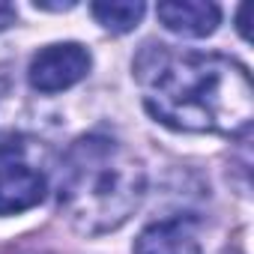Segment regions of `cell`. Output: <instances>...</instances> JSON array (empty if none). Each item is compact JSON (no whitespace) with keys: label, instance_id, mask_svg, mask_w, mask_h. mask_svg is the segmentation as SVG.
<instances>
[{"label":"cell","instance_id":"6da1fadb","mask_svg":"<svg viewBox=\"0 0 254 254\" xmlns=\"http://www.w3.org/2000/svg\"><path fill=\"white\" fill-rule=\"evenodd\" d=\"M150 117L177 132L245 135L254 117V90L245 66L221 54L147 45L135 60Z\"/></svg>","mask_w":254,"mask_h":254},{"label":"cell","instance_id":"5b68a950","mask_svg":"<svg viewBox=\"0 0 254 254\" xmlns=\"http://www.w3.org/2000/svg\"><path fill=\"white\" fill-rule=\"evenodd\" d=\"M132 254H200L197 224L191 218H162L141 230Z\"/></svg>","mask_w":254,"mask_h":254},{"label":"cell","instance_id":"30bf717a","mask_svg":"<svg viewBox=\"0 0 254 254\" xmlns=\"http://www.w3.org/2000/svg\"><path fill=\"white\" fill-rule=\"evenodd\" d=\"M230 254H242V251H230Z\"/></svg>","mask_w":254,"mask_h":254},{"label":"cell","instance_id":"8992f818","mask_svg":"<svg viewBox=\"0 0 254 254\" xmlns=\"http://www.w3.org/2000/svg\"><path fill=\"white\" fill-rule=\"evenodd\" d=\"M156 15L171 33L189 36V39L209 36L221 21V9L215 3H206V0H171V3H159Z\"/></svg>","mask_w":254,"mask_h":254},{"label":"cell","instance_id":"52a82bcc","mask_svg":"<svg viewBox=\"0 0 254 254\" xmlns=\"http://www.w3.org/2000/svg\"><path fill=\"white\" fill-rule=\"evenodd\" d=\"M93 18L111 30V33H129L141 24L147 6L144 3H129V0H111V3H93L90 6Z\"/></svg>","mask_w":254,"mask_h":254},{"label":"cell","instance_id":"277c9868","mask_svg":"<svg viewBox=\"0 0 254 254\" xmlns=\"http://www.w3.org/2000/svg\"><path fill=\"white\" fill-rule=\"evenodd\" d=\"M45 200V177L24 162H0V215H18Z\"/></svg>","mask_w":254,"mask_h":254},{"label":"cell","instance_id":"9c48e42d","mask_svg":"<svg viewBox=\"0 0 254 254\" xmlns=\"http://www.w3.org/2000/svg\"><path fill=\"white\" fill-rule=\"evenodd\" d=\"M245 15H248V6H239V15H236V27L242 33V39H248V24H245Z\"/></svg>","mask_w":254,"mask_h":254},{"label":"cell","instance_id":"3957f363","mask_svg":"<svg viewBox=\"0 0 254 254\" xmlns=\"http://www.w3.org/2000/svg\"><path fill=\"white\" fill-rule=\"evenodd\" d=\"M90 66H93V57L84 45L60 42V45H45L33 54L27 78L33 90L51 96V93H63L75 87L78 81H84Z\"/></svg>","mask_w":254,"mask_h":254},{"label":"cell","instance_id":"ba28073f","mask_svg":"<svg viewBox=\"0 0 254 254\" xmlns=\"http://www.w3.org/2000/svg\"><path fill=\"white\" fill-rule=\"evenodd\" d=\"M15 18H18L15 6H9V3H0V30H6L9 24H15Z\"/></svg>","mask_w":254,"mask_h":254},{"label":"cell","instance_id":"7a4b0ae2","mask_svg":"<svg viewBox=\"0 0 254 254\" xmlns=\"http://www.w3.org/2000/svg\"><path fill=\"white\" fill-rule=\"evenodd\" d=\"M147 191L141 159L108 135L78 138L60 168V212L84 236H105L135 215Z\"/></svg>","mask_w":254,"mask_h":254}]
</instances>
